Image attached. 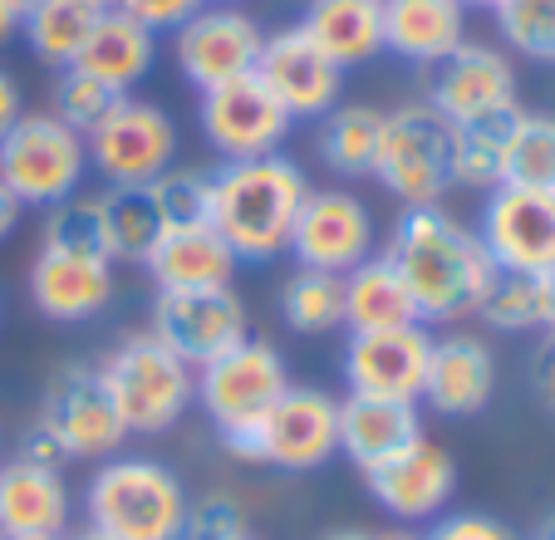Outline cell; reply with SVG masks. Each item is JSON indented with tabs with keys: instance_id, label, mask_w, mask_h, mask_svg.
<instances>
[{
	"instance_id": "1",
	"label": "cell",
	"mask_w": 555,
	"mask_h": 540,
	"mask_svg": "<svg viewBox=\"0 0 555 540\" xmlns=\"http://www.w3.org/2000/svg\"><path fill=\"white\" fill-rule=\"evenodd\" d=\"M384 256L403 275L423 324H452L472 314L496 270L482 236L462 227L452 211H442V202L438 207H403L388 231Z\"/></svg>"
},
{
	"instance_id": "2",
	"label": "cell",
	"mask_w": 555,
	"mask_h": 540,
	"mask_svg": "<svg viewBox=\"0 0 555 540\" xmlns=\"http://www.w3.org/2000/svg\"><path fill=\"white\" fill-rule=\"evenodd\" d=\"M305 197H310V177L285 153L221 163L211 172V227L236 250V260H256V266L281 260L291 250Z\"/></svg>"
},
{
	"instance_id": "3",
	"label": "cell",
	"mask_w": 555,
	"mask_h": 540,
	"mask_svg": "<svg viewBox=\"0 0 555 540\" xmlns=\"http://www.w3.org/2000/svg\"><path fill=\"white\" fill-rule=\"evenodd\" d=\"M188 487L157 458H108L85 487L89 530L108 540H182L188 526Z\"/></svg>"
},
{
	"instance_id": "4",
	"label": "cell",
	"mask_w": 555,
	"mask_h": 540,
	"mask_svg": "<svg viewBox=\"0 0 555 540\" xmlns=\"http://www.w3.org/2000/svg\"><path fill=\"white\" fill-rule=\"evenodd\" d=\"M114 398L128 433H168L197 403V369L168 349L153 330H133L108 349L104 364H94Z\"/></svg>"
},
{
	"instance_id": "5",
	"label": "cell",
	"mask_w": 555,
	"mask_h": 540,
	"mask_svg": "<svg viewBox=\"0 0 555 540\" xmlns=\"http://www.w3.org/2000/svg\"><path fill=\"white\" fill-rule=\"evenodd\" d=\"M89 153L85 133L54 118L50 108H25L0 138V188L21 207H54V202L85 192Z\"/></svg>"
},
{
	"instance_id": "6",
	"label": "cell",
	"mask_w": 555,
	"mask_h": 540,
	"mask_svg": "<svg viewBox=\"0 0 555 540\" xmlns=\"http://www.w3.org/2000/svg\"><path fill=\"white\" fill-rule=\"evenodd\" d=\"M236 462L281 472H314L339 452V398L320 388H285V398L261 417V427L221 437Z\"/></svg>"
},
{
	"instance_id": "7",
	"label": "cell",
	"mask_w": 555,
	"mask_h": 540,
	"mask_svg": "<svg viewBox=\"0 0 555 540\" xmlns=\"http://www.w3.org/2000/svg\"><path fill=\"white\" fill-rule=\"evenodd\" d=\"M452 124L433 104H403L384 114L374 182L399 207H438L452 188Z\"/></svg>"
},
{
	"instance_id": "8",
	"label": "cell",
	"mask_w": 555,
	"mask_h": 540,
	"mask_svg": "<svg viewBox=\"0 0 555 540\" xmlns=\"http://www.w3.org/2000/svg\"><path fill=\"white\" fill-rule=\"evenodd\" d=\"M285 388H291V369L281 349L261 334H246L242 344H231L227 353L197 369V403L211 417L217 437L261 427V417L281 403Z\"/></svg>"
},
{
	"instance_id": "9",
	"label": "cell",
	"mask_w": 555,
	"mask_h": 540,
	"mask_svg": "<svg viewBox=\"0 0 555 540\" xmlns=\"http://www.w3.org/2000/svg\"><path fill=\"white\" fill-rule=\"evenodd\" d=\"M85 153L89 172L108 188H153L168 167H178V124L147 99L124 94L85 133Z\"/></svg>"
},
{
	"instance_id": "10",
	"label": "cell",
	"mask_w": 555,
	"mask_h": 540,
	"mask_svg": "<svg viewBox=\"0 0 555 540\" xmlns=\"http://www.w3.org/2000/svg\"><path fill=\"white\" fill-rule=\"evenodd\" d=\"M54 437H60L64 458L69 462H108L124 452V417H118L114 398H108L104 378H99L94 364H60L50 378H44L40 394V417Z\"/></svg>"
},
{
	"instance_id": "11",
	"label": "cell",
	"mask_w": 555,
	"mask_h": 540,
	"mask_svg": "<svg viewBox=\"0 0 555 540\" xmlns=\"http://www.w3.org/2000/svg\"><path fill=\"white\" fill-rule=\"evenodd\" d=\"M197 124H202L207 147L221 163H251V157L281 153L295 118L285 114L281 99L251 69V74H236V79L207 89L197 104Z\"/></svg>"
},
{
	"instance_id": "12",
	"label": "cell",
	"mask_w": 555,
	"mask_h": 540,
	"mask_svg": "<svg viewBox=\"0 0 555 540\" xmlns=\"http://www.w3.org/2000/svg\"><path fill=\"white\" fill-rule=\"evenodd\" d=\"M147 330L168 344L178 359L202 369L251 334V314H246V300L231 285H211V291H157Z\"/></svg>"
},
{
	"instance_id": "13",
	"label": "cell",
	"mask_w": 555,
	"mask_h": 540,
	"mask_svg": "<svg viewBox=\"0 0 555 540\" xmlns=\"http://www.w3.org/2000/svg\"><path fill=\"white\" fill-rule=\"evenodd\" d=\"M261 21L242 5H202L192 21H182L172 30V60H178V74L207 94L217 83L236 79V74L256 69V54H261Z\"/></svg>"
},
{
	"instance_id": "14",
	"label": "cell",
	"mask_w": 555,
	"mask_h": 540,
	"mask_svg": "<svg viewBox=\"0 0 555 540\" xmlns=\"http://www.w3.org/2000/svg\"><path fill=\"white\" fill-rule=\"evenodd\" d=\"M477 236L496 270H526V275L555 270V192L502 182L496 192H487Z\"/></svg>"
},
{
	"instance_id": "15",
	"label": "cell",
	"mask_w": 555,
	"mask_h": 540,
	"mask_svg": "<svg viewBox=\"0 0 555 540\" xmlns=\"http://www.w3.org/2000/svg\"><path fill=\"white\" fill-rule=\"evenodd\" d=\"M256 79L281 99V108L295 124L300 118L320 124L330 108H339V94H345V69L300 25H285V30L266 35L261 54H256Z\"/></svg>"
},
{
	"instance_id": "16",
	"label": "cell",
	"mask_w": 555,
	"mask_h": 540,
	"mask_svg": "<svg viewBox=\"0 0 555 540\" xmlns=\"http://www.w3.org/2000/svg\"><path fill=\"white\" fill-rule=\"evenodd\" d=\"M433 334L428 324H393V330L349 334L345 344V384L359 398H393V403H423Z\"/></svg>"
},
{
	"instance_id": "17",
	"label": "cell",
	"mask_w": 555,
	"mask_h": 540,
	"mask_svg": "<svg viewBox=\"0 0 555 540\" xmlns=\"http://www.w3.org/2000/svg\"><path fill=\"white\" fill-rule=\"evenodd\" d=\"M423 104H433L448 124L516 108V64L496 44L462 40L452 54L428 64V99Z\"/></svg>"
},
{
	"instance_id": "18",
	"label": "cell",
	"mask_w": 555,
	"mask_h": 540,
	"mask_svg": "<svg viewBox=\"0 0 555 540\" xmlns=\"http://www.w3.org/2000/svg\"><path fill=\"white\" fill-rule=\"evenodd\" d=\"M291 256L310 270H335L349 275L359 260L374 256V217L354 192L339 188H310L300 217L291 231Z\"/></svg>"
},
{
	"instance_id": "19",
	"label": "cell",
	"mask_w": 555,
	"mask_h": 540,
	"mask_svg": "<svg viewBox=\"0 0 555 540\" xmlns=\"http://www.w3.org/2000/svg\"><path fill=\"white\" fill-rule=\"evenodd\" d=\"M364 487L393 520H433L457 491V462L433 437H413L393 458L364 467Z\"/></svg>"
},
{
	"instance_id": "20",
	"label": "cell",
	"mask_w": 555,
	"mask_h": 540,
	"mask_svg": "<svg viewBox=\"0 0 555 540\" xmlns=\"http://www.w3.org/2000/svg\"><path fill=\"white\" fill-rule=\"evenodd\" d=\"M118 295V266L104 256H74V250H44L30 266V300L54 324H85L104 314Z\"/></svg>"
},
{
	"instance_id": "21",
	"label": "cell",
	"mask_w": 555,
	"mask_h": 540,
	"mask_svg": "<svg viewBox=\"0 0 555 540\" xmlns=\"http://www.w3.org/2000/svg\"><path fill=\"white\" fill-rule=\"evenodd\" d=\"M496 394V359L477 334H442L433 339L423 403L438 417H477Z\"/></svg>"
},
{
	"instance_id": "22",
	"label": "cell",
	"mask_w": 555,
	"mask_h": 540,
	"mask_svg": "<svg viewBox=\"0 0 555 540\" xmlns=\"http://www.w3.org/2000/svg\"><path fill=\"white\" fill-rule=\"evenodd\" d=\"M74 516V491L64 472L30 467L11 458L0 462V536H44L64 540Z\"/></svg>"
},
{
	"instance_id": "23",
	"label": "cell",
	"mask_w": 555,
	"mask_h": 540,
	"mask_svg": "<svg viewBox=\"0 0 555 540\" xmlns=\"http://www.w3.org/2000/svg\"><path fill=\"white\" fill-rule=\"evenodd\" d=\"M153 64H157V35L147 30V25H138L133 15L104 11L69 69L99 79L104 89H114V94H133L138 83L153 74Z\"/></svg>"
},
{
	"instance_id": "24",
	"label": "cell",
	"mask_w": 555,
	"mask_h": 540,
	"mask_svg": "<svg viewBox=\"0 0 555 540\" xmlns=\"http://www.w3.org/2000/svg\"><path fill=\"white\" fill-rule=\"evenodd\" d=\"M143 270L153 275L157 291H211V285H231L242 260L221 241L217 227H182L163 231Z\"/></svg>"
},
{
	"instance_id": "25",
	"label": "cell",
	"mask_w": 555,
	"mask_h": 540,
	"mask_svg": "<svg viewBox=\"0 0 555 540\" xmlns=\"http://www.w3.org/2000/svg\"><path fill=\"white\" fill-rule=\"evenodd\" d=\"M423 437L418 403H393V398H339V452L354 462L359 472L374 462L393 458L399 447Z\"/></svg>"
},
{
	"instance_id": "26",
	"label": "cell",
	"mask_w": 555,
	"mask_h": 540,
	"mask_svg": "<svg viewBox=\"0 0 555 540\" xmlns=\"http://www.w3.org/2000/svg\"><path fill=\"white\" fill-rule=\"evenodd\" d=\"M467 40V11L457 0H384V50L409 64H438Z\"/></svg>"
},
{
	"instance_id": "27",
	"label": "cell",
	"mask_w": 555,
	"mask_h": 540,
	"mask_svg": "<svg viewBox=\"0 0 555 540\" xmlns=\"http://www.w3.org/2000/svg\"><path fill=\"white\" fill-rule=\"evenodd\" d=\"M300 30L339 69H359L374 54H384V0H310Z\"/></svg>"
},
{
	"instance_id": "28",
	"label": "cell",
	"mask_w": 555,
	"mask_h": 540,
	"mask_svg": "<svg viewBox=\"0 0 555 540\" xmlns=\"http://www.w3.org/2000/svg\"><path fill=\"white\" fill-rule=\"evenodd\" d=\"M345 324H349V334L418 324V305H413L409 285H403V275L393 270L388 256L359 260L345 275Z\"/></svg>"
},
{
	"instance_id": "29",
	"label": "cell",
	"mask_w": 555,
	"mask_h": 540,
	"mask_svg": "<svg viewBox=\"0 0 555 540\" xmlns=\"http://www.w3.org/2000/svg\"><path fill=\"white\" fill-rule=\"evenodd\" d=\"M104 11H108V0H35L30 11L21 15V35L35 60L60 74L79 60L89 30L99 25Z\"/></svg>"
},
{
	"instance_id": "30",
	"label": "cell",
	"mask_w": 555,
	"mask_h": 540,
	"mask_svg": "<svg viewBox=\"0 0 555 540\" xmlns=\"http://www.w3.org/2000/svg\"><path fill=\"white\" fill-rule=\"evenodd\" d=\"M516 118H521V108H496V114L452 124V157H448L452 188H467V192H496L502 188L506 143H512Z\"/></svg>"
},
{
	"instance_id": "31",
	"label": "cell",
	"mask_w": 555,
	"mask_h": 540,
	"mask_svg": "<svg viewBox=\"0 0 555 540\" xmlns=\"http://www.w3.org/2000/svg\"><path fill=\"white\" fill-rule=\"evenodd\" d=\"M378 138H384V114L369 104H339L320 118V157L345 182L374 177Z\"/></svg>"
},
{
	"instance_id": "32",
	"label": "cell",
	"mask_w": 555,
	"mask_h": 540,
	"mask_svg": "<svg viewBox=\"0 0 555 540\" xmlns=\"http://www.w3.org/2000/svg\"><path fill=\"white\" fill-rule=\"evenodd\" d=\"M104 227H108V260L114 266H143L153 256V246L163 241V217H157L147 188H108Z\"/></svg>"
},
{
	"instance_id": "33",
	"label": "cell",
	"mask_w": 555,
	"mask_h": 540,
	"mask_svg": "<svg viewBox=\"0 0 555 540\" xmlns=\"http://www.w3.org/2000/svg\"><path fill=\"white\" fill-rule=\"evenodd\" d=\"M281 320L295 334H330L345 324V275L335 270H291L281 285Z\"/></svg>"
},
{
	"instance_id": "34",
	"label": "cell",
	"mask_w": 555,
	"mask_h": 540,
	"mask_svg": "<svg viewBox=\"0 0 555 540\" xmlns=\"http://www.w3.org/2000/svg\"><path fill=\"white\" fill-rule=\"evenodd\" d=\"M40 246L44 250H74V256H104L108 260L104 192H74V197L44 207Z\"/></svg>"
},
{
	"instance_id": "35",
	"label": "cell",
	"mask_w": 555,
	"mask_h": 540,
	"mask_svg": "<svg viewBox=\"0 0 555 540\" xmlns=\"http://www.w3.org/2000/svg\"><path fill=\"white\" fill-rule=\"evenodd\" d=\"M506 188H541L555 192V114H521L506 143Z\"/></svg>"
},
{
	"instance_id": "36",
	"label": "cell",
	"mask_w": 555,
	"mask_h": 540,
	"mask_svg": "<svg viewBox=\"0 0 555 540\" xmlns=\"http://www.w3.org/2000/svg\"><path fill=\"white\" fill-rule=\"evenodd\" d=\"M477 320L496 334H526L541 330V295H535V275L526 270H492L482 300H477Z\"/></svg>"
},
{
	"instance_id": "37",
	"label": "cell",
	"mask_w": 555,
	"mask_h": 540,
	"mask_svg": "<svg viewBox=\"0 0 555 540\" xmlns=\"http://www.w3.org/2000/svg\"><path fill=\"white\" fill-rule=\"evenodd\" d=\"M157 217H163V231H182V227H211V172L202 167H168V172L157 177L153 188Z\"/></svg>"
},
{
	"instance_id": "38",
	"label": "cell",
	"mask_w": 555,
	"mask_h": 540,
	"mask_svg": "<svg viewBox=\"0 0 555 540\" xmlns=\"http://www.w3.org/2000/svg\"><path fill=\"white\" fill-rule=\"evenodd\" d=\"M492 15L516 54L555 64V0H502Z\"/></svg>"
},
{
	"instance_id": "39",
	"label": "cell",
	"mask_w": 555,
	"mask_h": 540,
	"mask_svg": "<svg viewBox=\"0 0 555 540\" xmlns=\"http://www.w3.org/2000/svg\"><path fill=\"white\" fill-rule=\"evenodd\" d=\"M114 99H124V94L104 89L99 79H89V74H79V69H60L50 83V114L64 118L69 128H79V133H89V128L114 108Z\"/></svg>"
},
{
	"instance_id": "40",
	"label": "cell",
	"mask_w": 555,
	"mask_h": 540,
	"mask_svg": "<svg viewBox=\"0 0 555 540\" xmlns=\"http://www.w3.org/2000/svg\"><path fill=\"white\" fill-rule=\"evenodd\" d=\"M251 526H246L242 501L231 497H202L188 506V526H182V540H246Z\"/></svg>"
},
{
	"instance_id": "41",
	"label": "cell",
	"mask_w": 555,
	"mask_h": 540,
	"mask_svg": "<svg viewBox=\"0 0 555 540\" xmlns=\"http://www.w3.org/2000/svg\"><path fill=\"white\" fill-rule=\"evenodd\" d=\"M202 5H207V0H108V11L133 15V21L147 25L153 35H172L182 21H192Z\"/></svg>"
},
{
	"instance_id": "42",
	"label": "cell",
	"mask_w": 555,
	"mask_h": 540,
	"mask_svg": "<svg viewBox=\"0 0 555 540\" xmlns=\"http://www.w3.org/2000/svg\"><path fill=\"white\" fill-rule=\"evenodd\" d=\"M423 540H516L512 526H502L496 516H482V511H452V516H438V526Z\"/></svg>"
},
{
	"instance_id": "43",
	"label": "cell",
	"mask_w": 555,
	"mask_h": 540,
	"mask_svg": "<svg viewBox=\"0 0 555 540\" xmlns=\"http://www.w3.org/2000/svg\"><path fill=\"white\" fill-rule=\"evenodd\" d=\"M15 458H21V462H30V467H54V472H64V467H69V458H64L60 437H54L44 423H30V427H25V433H21V442H15Z\"/></svg>"
},
{
	"instance_id": "44",
	"label": "cell",
	"mask_w": 555,
	"mask_h": 540,
	"mask_svg": "<svg viewBox=\"0 0 555 540\" xmlns=\"http://www.w3.org/2000/svg\"><path fill=\"white\" fill-rule=\"evenodd\" d=\"M531 388H535V398L555 413V334H545L541 349L531 353Z\"/></svg>"
},
{
	"instance_id": "45",
	"label": "cell",
	"mask_w": 555,
	"mask_h": 540,
	"mask_svg": "<svg viewBox=\"0 0 555 540\" xmlns=\"http://www.w3.org/2000/svg\"><path fill=\"white\" fill-rule=\"evenodd\" d=\"M25 114V99H21V83L11 79V74L0 69V138L11 133V124Z\"/></svg>"
},
{
	"instance_id": "46",
	"label": "cell",
	"mask_w": 555,
	"mask_h": 540,
	"mask_svg": "<svg viewBox=\"0 0 555 540\" xmlns=\"http://www.w3.org/2000/svg\"><path fill=\"white\" fill-rule=\"evenodd\" d=\"M535 295H541V330L555 334V270L535 275Z\"/></svg>"
},
{
	"instance_id": "47",
	"label": "cell",
	"mask_w": 555,
	"mask_h": 540,
	"mask_svg": "<svg viewBox=\"0 0 555 540\" xmlns=\"http://www.w3.org/2000/svg\"><path fill=\"white\" fill-rule=\"evenodd\" d=\"M21 211H25V207H21V202H15V197H11V192L0 188V241H5V236H11V231H15V227H21Z\"/></svg>"
},
{
	"instance_id": "48",
	"label": "cell",
	"mask_w": 555,
	"mask_h": 540,
	"mask_svg": "<svg viewBox=\"0 0 555 540\" xmlns=\"http://www.w3.org/2000/svg\"><path fill=\"white\" fill-rule=\"evenodd\" d=\"M15 35H21V11H15L11 0H0V50H5Z\"/></svg>"
},
{
	"instance_id": "49",
	"label": "cell",
	"mask_w": 555,
	"mask_h": 540,
	"mask_svg": "<svg viewBox=\"0 0 555 540\" xmlns=\"http://www.w3.org/2000/svg\"><path fill=\"white\" fill-rule=\"evenodd\" d=\"M325 540H374V530H354V526H345V530H330Z\"/></svg>"
},
{
	"instance_id": "50",
	"label": "cell",
	"mask_w": 555,
	"mask_h": 540,
	"mask_svg": "<svg viewBox=\"0 0 555 540\" xmlns=\"http://www.w3.org/2000/svg\"><path fill=\"white\" fill-rule=\"evenodd\" d=\"M531 540H555V511H545L541 516V526H535V536Z\"/></svg>"
},
{
	"instance_id": "51",
	"label": "cell",
	"mask_w": 555,
	"mask_h": 540,
	"mask_svg": "<svg viewBox=\"0 0 555 540\" xmlns=\"http://www.w3.org/2000/svg\"><path fill=\"white\" fill-rule=\"evenodd\" d=\"M374 540H423V536H413V530L409 526H399V530H378V536Z\"/></svg>"
},
{
	"instance_id": "52",
	"label": "cell",
	"mask_w": 555,
	"mask_h": 540,
	"mask_svg": "<svg viewBox=\"0 0 555 540\" xmlns=\"http://www.w3.org/2000/svg\"><path fill=\"white\" fill-rule=\"evenodd\" d=\"M462 11H496V5H502V0H457Z\"/></svg>"
},
{
	"instance_id": "53",
	"label": "cell",
	"mask_w": 555,
	"mask_h": 540,
	"mask_svg": "<svg viewBox=\"0 0 555 540\" xmlns=\"http://www.w3.org/2000/svg\"><path fill=\"white\" fill-rule=\"evenodd\" d=\"M64 540H108V536H99V530H79V536H64Z\"/></svg>"
},
{
	"instance_id": "54",
	"label": "cell",
	"mask_w": 555,
	"mask_h": 540,
	"mask_svg": "<svg viewBox=\"0 0 555 540\" xmlns=\"http://www.w3.org/2000/svg\"><path fill=\"white\" fill-rule=\"evenodd\" d=\"M11 5H15V11L25 15V11H30V5H35V0H11Z\"/></svg>"
},
{
	"instance_id": "55",
	"label": "cell",
	"mask_w": 555,
	"mask_h": 540,
	"mask_svg": "<svg viewBox=\"0 0 555 540\" xmlns=\"http://www.w3.org/2000/svg\"><path fill=\"white\" fill-rule=\"evenodd\" d=\"M0 540H44V536H0Z\"/></svg>"
},
{
	"instance_id": "56",
	"label": "cell",
	"mask_w": 555,
	"mask_h": 540,
	"mask_svg": "<svg viewBox=\"0 0 555 540\" xmlns=\"http://www.w3.org/2000/svg\"><path fill=\"white\" fill-rule=\"evenodd\" d=\"M207 5H236V0H207Z\"/></svg>"
},
{
	"instance_id": "57",
	"label": "cell",
	"mask_w": 555,
	"mask_h": 540,
	"mask_svg": "<svg viewBox=\"0 0 555 540\" xmlns=\"http://www.w3.org/2000/svg\"><path fill=\"white\" fill-rule=\"evenodd\" d=\"M246 540H256V536H246Z\"/></svg>"
},
{
	"instance_id": "58",
	"label": "cell",
	"mask_w": 555,
	"mask_h": 540,
	"mask_svg": "<svg viewBox=\"0 0 555 540\" xmlns=\"http://www.w3.org/2000/svg\"><path fill=\"white\" fill-rule=\"evenodd\" d=\"M0 462H5V458H0Z\"/></svg>"
}]
</instances>
